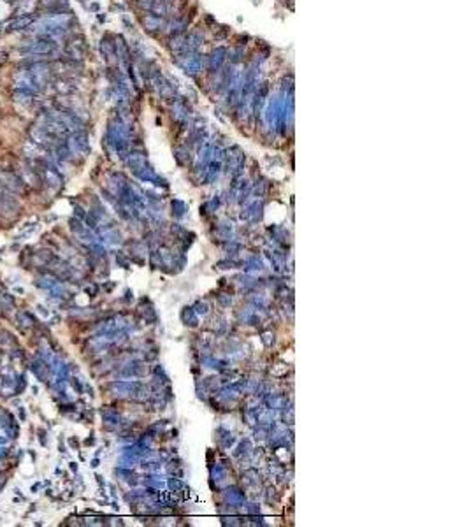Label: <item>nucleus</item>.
Returning <instances> with one entry per match:
<instances>
[{
	"instance_id": "1",
	"label": "nucleus",
	"mask_w": 469,
	"mask_h": 527,
	"mask_svg": "<svg viewBox=\"0 0 469 527\" xmlns=\"http://www.w3.org/2000/svg\"><path fill=\"white\" fill-rule=\"evenodd\" d=\"M29 69L30 76H32V81L36 83V86L39 90H44L48 86V83L51 81V76H53V71H51L50 64L48 62H34V64L27 65Z\"/></svg>"
},
{
	"instance_id": "2",
	"label": "nucleus",
	"mask_w": 469,
	"mask_h": 527,
	"mask_svg": "<svg viewBox=\"0 0 469 527\" xmlns=\"http://www.w3.org/2000/svg\"><path fill=\"white\" fill-rule=\"evenodd\" d=\"M0 187L4 190L11 192L15 195H20L25 192L27 185L23 183V180L20 178V174H16L15 171H6V169H0Z\"/></svg>"
},
{
	"instance_id": "3",
	"label": "nucleus",
	"mask_w": 469,
	"mask_h": 527,
	"mask_svg": "<svg viewBox=\"0 0 469 527\" xmlns=\"http://www.w3.org/2000/svg\"><path fill=\"white\" fill-rule=\"evenodd\" d=\"M22 50L27 51V53H30V55L48 57V55L55 53V50H57V44H55V41H50V39H44V37H41V39H37V41H30V43L23 44Z\"/></svg>"
},
{
	"instance_id": "4",
	"label": "nucleus",
	"mask_w": 469,
	"mask_h": 527,
	"mask_svg": "<svg viewBox=\"0 0 469 527\" xmlns=\"http://www.w3.org/2000/svg\"><path fill=\"white\" fill-rule=\"evenodd\" d=\"M13 79H15L16 90H25V92H30V94H37V92H39V88H37L36 83L32 81V76H30V72L27 67L16 71L15 76H13Z\"/></svg>"
},
{
	"instance_id": "5",
	"label": "nucleus",
	"mask_w": 469,
	"mask_h": 527,
	"mask_svg": "<svg viewBox=\"0 0 469 527\" xmlns=\"http://www.w3.org/2000/svg\"><path fill=\"white\" fill-rule=\"evenodd\" d=\"M20 178H22L23 183H25L27 187H32V188L41 187V183H43L39 172L34 169L32 164H22V165H20Z\"/></svg>"
},
{
	"instance_id": "6",
	"label": "nucleus",
	"mask_w": 469,
	"mask_h": 527,
	"mask_svg": "<svg viewBox=\"0 0 469 527\" xmlns=\"http://www.w3.org/2000/svg\"><path fill=\"white\" fill-rule=\"evenodd\" d=\"M34 20H36V16H34V15L16 16L15 20H11V22L8 23V27H6V32H20V30L29 29V27L34 23Z\"/></svg>"
},
{
	"instance_id": "7",
	"label": "nucleus",
	"mask_w": 469,
	"mask_h": 527,
	"mask_svg": "<svg viewBox=\"0 0 469 527\" xmlns=\"http://www.w3.org/2000/svg\"><path fill=\"white\" fill-rule=\"evenodd\" d=\"M13 99H15V102H18V104H22V106H32L36 97H34V94H30V92L16 90L15 95H13Z\"/></svg>"
},
{
	"instance_id": "8",
	"label": "nucleus",
	"mask_w": 469,
	"mask_h": 527,
	"mask_svg": "<svg viewBox=\"0 0 469 527\" xmlns=\"http://www.w3.org/2000/svg\"><path fill=\"white\" fill-rule=\"evenodd\" d=\"M39 6L48 11H58L65 6V0H41Z\"/></svg>"
},
{
	"instance_id": "9",
	"label": "nucleus",
	"mask_w": 469,
	"mask_h": 527,
	"mask_svg": "<svg viewBox=\"0 0 469 527\" xmlns=\"http://www.w3.org/2000/svg\"><path fill=\"white\" fill-rule=\"evenodd\" d=\"M6 62H8V53H6L4 50H0V67H2Z\"/></svg>"
}]
</instances>
